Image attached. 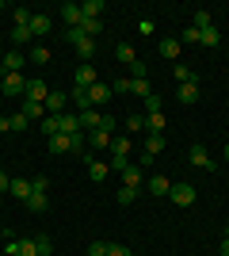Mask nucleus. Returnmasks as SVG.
Wrapping results in <instances>:
<instances>
[{"label": "nucleus", "instance_id": "52", "mask_svg": "<svg viewBox=\"0 0 229 256\" xmlns=\"http://www.w3.org/2000/svg\"><path fill=\"white\" fill-rule=\"evenodd\" d=\"M199 34H203V31H195V27H187V31H184V42H199Z\"/></svg>", "mask_w": 229, "mask_h": 256}, {"label": "nucleus", "instance_id": "45", "mask_svg": "<svg viewBox=\"0 0 229 256\" xmlns=\"http://www.w3.org/2000/svg\"><path fill=\"white\" fill-rule=\"evenodd\" d=\"M84 256H107V241H92V245L84 248Z\"/></svg>", "mask_w": 229, "mask_h": 256}, {"label": "nucleus", "instance_id": "33", "mask_svg": "<svg viewBox=\"0 0 229 256\" xmlns=\"http://www.w3.org/2000/svg\"><path fill=\"white\" fill-rule=\"evenodd\" d=\"M27 58H31L34 65H46V62H50V50H46V46H38V42H34L31 50H27Z\"/></svg>", "mask_w": 229, "mask_h": 256}, {"label": "nucleus", "instance_id": "43", "mask_svg": "<svg viewBox=\"0 0 229 256\" xmlns=\"http://www.w3.org/2000/svg\"><path fill=\"white\" fill-rule=\"evenodd\" d=\"M126 130H130V134L145 130V115H126Z\"/></svg>", "mask_w": 229, "mask_h": 256}, {"label": "nucleus", "instance_id": "50", "mask_svg": "<svg viewBox=\"0 0 229 256\" xmlns=\"http://www.w3.org/2000/svg\"><path fill=\"white\" fill-rule=\"evenodd\" d=\"M111 164H115V172H126L130 168V157H111Z\"/></svg>", "mask_w": 229, "mask_h": 256}, {"label": "nucleus", "instance_id": "21", "mask_svg": "<svg viewBox=\"0 0 229 256\" xmlns=\"http://www.w3.org/2000/svg\"><path fill=\"white\" fill-rule=\"evenodd\" d=\"M23 69V50H8L4 54V73H19Z\"/></svg>", "mask_w": 229, "mask_h": 256}, {"label": "nucleus", "instance_id": "55", "mask_svg": "<svg viewBox=\"0 0 229 256\" xmlns=\"http://www.w3.org/2000/svg\"><path fill=\"white\" fill-rule=\"evenodd\" d=\"M222 256H229V237H222Z\"/></svg>", "mask_w": 229, "mask_h": 256}, {"label": "nucleus", "instance_id": "4", "mask_svg": "<svg viewBox=\"0 0 229 256\" xmlns=\"http://www.w3.org/2000/svg\"><path fill=\"white\" fill-rule=\"evenodd\" d=\"M73 80H76V88H92V84H99V73H96V65L80 62V65H76V73H73Z\"/></svg>", "mask_w": 229, "mask_h": 256}, {"label": "nucleus", "instance_id": "42", "mask_svg": "<svg viewBox=\"0 0 229 256\" xmlns=\"http://www.w3.org/2000/svg\"><path fill=\"white\" fill-rule=\"evenodd\" d=\"M11 42H34V34H31V27H15V31H11Z\"/></svg>", "mask_w": 229, "mask_h": 256}, {"label": "nucleus", "instance_id": "9", "mask_svg": "<svg viewBox=\"0 0 229 256\" xmlns=\"http://www.w3.org/2000/svg\"><path fill=\"white\" fill-rule=\"evenodd\" d=\"M145 184V168L142 164H130V168L122 172V188H142Z\"/></svg>", "mask_w": 229, "mask_h": 256}, {"label": "nucleus", "instance_id": "10", "mask_svg": "<svg viewBox=\"0 0 229 256\" xmlns=\"http://www.w3.org/2000/svg\"><path fill=\"white\" fill-rule=\"evenodd\" d=\"M50 27H54V23H50V16H42V12H34V16H31V34H34V38L50 34Z\"/></svg>", "mask_w": 229, "mask_h": 256}, {"label": "nucleus", "instance_id": "38", "mask_svg": "<svg viewBox=\"0 0 229 256\" xmlns=\"http://www.w3.org/2000/svg\"><path fill=\"white\" fill-rule=\"evenodd\" d=\"M161 107H164V100L153 92V96H145V115H161Z\"/></svg>", "mask_w": 229, "mask_h": 256}, {"label": "nucleus", "instance_id": "56", "mask_svg": "<svg viewBox=\"0 0 229 256\" xmlns=\"http://www.w3.org/2000/svg\"><path fill=\"white\" fill-rule=\"evenodd\" d=\"M226 160H229V142H226Z\"/></svg>", "mask_w": 229, "mask_h": 256}, {"label": "nucleus", "instance_id": "26", "mask_svg": "<svg viewBox=\"0 0 229 256\" xmlns=\"http://www.w3.org/2000/svg\"><path fill=\"white\" fill-rule=\"evenodd\" d=\"M176 100H180V104H195V100H199V84H180Z\"/></svg>", "mask_w": 229, "mask_h": 256}, {"label": "nucleus", "instance_id": "6", "mask_svg": "<svg viewBox=\"0 0 229 256\" xmlns=\"http://www.w3.org/2000/svg\"><path fill=\"white\" fill-rule=\"evenodd\" d=\"M187 157H191V164H195V168H203V172H214L218 168V164H214V160H210V153H207V146H191V153H187Z\"/></svg>", "mask_w": 229, "mask_h": 256}, {"label": "nucleus", "instance_id": "22", "mask_svg": "<svg viewBox=\"0 0 229 256\" xmlns=\"http://www.w3.org/2000/svg\"><path fill=\"white\" fill-rule=\"evenodd\" d=\"M61 134H80V115H76V111H65V115H61Z\"/></svg>", "mask_w": 229, "mask_h": 256}, {"label": "nucleus", "instance_id": "3", "mask_svg": "<svg viewBox=\"0 0 229 256\" xmlns=\"http://www.w3.org/2000/svg\"><path fill=\"white\" fill-rule=\"evenodd\" d=\"M84 164H88V180H92V184H103V180H107L111 164H103V160H96V153H84Z\"/></svg>", "mask_w": 229, "mask_h": 256}, {"label": "nucleus", "instance_id": "16", "mask_svg": "<svg viewBox=\"0 0 229 256\" xmlns=\"http://www.w3.org/2000/svg\"><path fill=\"white\" fill-rule=\"evenodd\" d=\"M69 104L76 107V115H80V111H88V107H92V100H88V88H73V92H69Z\"/></svg>", "mask_w": 229, "mask_h": 256}, {"label": "nucleus", "instance_id": "13", "mask_svg": "<svg viewBox=\"0 0 229 256\" xmlns=\"http://www.w3.org/2000/svg\"><path fill=\"white\" fill-rule=\"evenodd\" d=\"M31 180H11V188H8V195H15V199H19V203H27V199H31Z\"/></svg>", "mask_w": 229, "mask_h": 256}, {"label": "nucleus", "instance_id": "23", "mask_svg": "<svg viewBox=\"0 0 229 256\" xmlns=\"http://www.w3.org/2000/svg\"><path fill=\"white\" fill-rule=\"evenodd\" d=\"M107 146H111L107 130H92V134H88V150H107Z\"/></svg>", "mask_w": 229, "mask_h": 256}, {"label": "nucleus", "instance_id": "2", "mask_svg": "<svg viewBox=\"0 0 229 256\" xmlns=\"http://www.w3.org/2000/svg\"><path fill=\"white\" fill-rule=\"evenodd\" d=\"M168 199H172L176 206H191L195 203V188H191V184H172V188H168Z\"/></svg>", "mask_w": 229, "mask_h": 256}, {"label": "nucleus", "instance_id": "39", "mask_svg": "<svg viewBox=\"0 0 229 256\" xmlns=\"http://www.w3.org/2000/svg\"><path fill=\"white\" fill-rule=\"evenodd\" d=\"M80 31H84L88 38H96V34L103 31V20H84V23H80Z\"/></svg>", "mask_w": 229, "mask_h": 256}, {"label": "nucleus", "instance_id": "46", "mask_svg": "<svg viewBox=\"0 0 229 256\" xmlns=\"http://www.w3.org/2000/svg\"><path fill=\"white\" fill-rule=\"evenodd\" d=\"M27 126H31V118L23 115V111H19V115H11V130H19V134H23Z\"/></svg>", "mask_w": 229, "mask_h": 256}, {"label": "nucleus", "instance_id": "36", "mask_svg": "<svg viewBox=\"0 0 229 256\" xmlns=\"http://www.w3.org/2000/svg\"><path fill=\"white\" fill-rule=\"evenodd\" d=\"M115 199H119V206H130L134 199H138V188H119V192H115Z\"/></svg>", "mask_w": 229, "mask_h": 256}, {"label": "nucleus", "instance_id": "40", "mask_svg": "<svg viewBox=\"0 0 229 256\" xmlns=\"http://www.w3.org/2000/svg\"><path fill=\"white\" fill-rule=\"evenodd\" d=\"M145 130H149V134H161L164 130V115H145Z\"/></svg>", "mask_w": 229, "mask_h": 256}, {"label": "nucleus", "instance_id": "18", "mask_svg": "<svg viewBox=\"0 0 229 256\" xmlns=\"http://www.w3.org/2000/svg\"><path fill=\"white\" fill-rule=\"evenodd\" d=\"M80 12H84V20H99V16L107 12V4H103V0H84Z\"/></svg>", "mask_w": 229, "mask_h": 256}, {"label": "nucleus", "instance_id": "37", "mask_svg": "<svg viewBox=\"0 0 229 256\" xmlns=\"http://www.w3.org/2000/svg\"><path fill=\"white\" fill-rule=\"evenodd\" d=\"M50 153H69V134H54L50 138Z\"/></svg>", "mask_w": 229, "mask_h": 256}, {"label": "nucleus", "instance_id": "1", "mask_svg": "<svg viewBox=\"0 0 229 256\" xmlns=\"http://www.w3.org/2000/svg\"><path fill=\"white\" fill-rule=\"evenodd\" d=\"M0 92H4V96H27V76L23 73H4Z\"/></svg>", "mask_w": 229, "mask_h": 256}, {"label": "nucleus", "instance_id": "54", "mask_svg": "<svg viewBox=\"0 0 229 256\" xmlns=\"http://www.w3.org/2000/svg\"><path fill=\"white\" fill-rule=\"evenodd\" d=\"M4 130H11V118H4V115H0V134H4Z\"/></svg>", "mask_w": 229, "mask_h": 256}, {"label": "nucleus", "instance_id": "32", "mask_svg": "<svg viewBox=\"0 0 229 256\" xmlns=\"http://www.w3.org/2000/svg\"><path fill=\"white\" fill-rule=\"evenodd\" d=\"M42 134H50V138H54V134H61V115H46V118H42Z\"/></svg>", "mask_w": 229, "mask_h": 256}, {"label": "nucleus", "instance_id": "19", "mask_svg": "<svg viewBox=\"0 0 229 256\" xmlns=\"http://www.w3.org/2000/svg\"><path fill=\"white\" fill-rule=\"evenodd\" d=\"M111 157H130V138L126 134H119V138H111Z\"/></svg>", "mask_w": 229, "mask_h": 256}, {"label": "nucleus", "instance_id": "20", "mask_svg": "<svg viewBox=\"0 0 229 256\" xmlns=\"http://www.w3.org/2000/svg\"><path fill=\"white\" fill-rule=\"evenodd\" d=\"M73 50H76V58H80V62H88V65H92V58H96V42H92V38H80V42H76Z\"/></svg>", "mask_w": 229, "mask_h": 256}, {"label": "nucleus", "instance_id": "15", "mask_svg": "<svg viewBox=\"0 0 229 256\" xmlns=\"http://www.w3.org/2000/svg\"><path fill=\"white\" fill-rule=\"evenodd\" d=\"M88 100H92V107H96V104H107V100H111V84H103V80L92 84V88H88Z\"/></svg>", "mask_w": 229, "mask_h": 256}, {"label": "nucleus", "instance_id": "30", "mask_svg": "<svg viewBox=\"0 0 229 256\" xmlns=\"http://www.w3.org/2000/svg\"><path fill=\"white\" fill-rule=\"evenodd\" d=\"M34 252H38V256H54V241H50L46 234H38V237H34Z\"/></svg>", "mask_w": 229, "mask_h": 256}, {"label": "nucleus", "instance_id": "11", "mask_svg": "<svg viewBox=\"0 0 229 256\" xmlns=\"http://www.w3.org/2000/svg\"><path fill=\"white\" fill-rule=\"evenodd\" d=\"M46 96H50V88H46V80H38V76H34V80H27V100H34V104H42Z\"/></svg>", "mask_w": 229, "mask_h": 256}, {"label": "nucleus", "instance_id": "51", "mask_svg": "<svg viewBox=\"0 0 229 256\" xmlns=\"http://www.w3.org/2000/svg\"><path fill=\"white\" fill-rule=\"evenodd\" d=\"M138 31H142V34H145V38H149V34H153V31H157V23H153V20H142V23H138Z\"/></svg>", "mask_w": 229, "mask_h": 256}, {"label": "nucleus", "instance_id": "28", "mask_svg": "<svg viewBox=\"0 0 229 256\" xmlns=\"http://www.w3.org/2000/svg\"><path fill=\"white\" fill-rule=\"evenodd\" d=\"M176 80H180V84H199V73L187 69V65H176Z\"/></svg>", "mask_w": 229, "mask_h": 256}, {"label": "nucleus", "instance_id": "14", "mask_svg": "<svg viewBox=\"0 0 229 256\" xmlns=\"http://www.w3.org/2000/svg\"><path fill=\"white\" fill-rule=\"evenodd\" d=\"M115 62H122L126 69H130V65L138 62V54H134V46H130V42H119V46H115Z\"/></svg>", "mask_w": 229, "mask_h": 256}, {"label": "nucleus", "instance_id": "47", "mask_svg": "<svg viewBox=\"0 0 229 256\" xmlns=\"http://www.w3.org/2000/svg\"><path fill=\"white\" fill-rule=\"evenodd\" d=\"M31 188H34L38 195H46V192H50V180H46V176H34V180H31Z\"/></svg>", "mask_w": 229, "mask_h": 256}, {"label": "nucleus", "instance_id": "35", "mask_svg": "<svg viewBox=\"0 0 229 256\" xmlns=\"http://www.w3.org/2000/svg\"><path fill=\"white\" fill-rule=\"evenodd\" d=\"M191 27H195V31H207V27H214V16H210V12H195Z\"/></svg>", "mask_w": 229, "mask_h": 256}, {"label": "nucleus", "instance_id": "29", "mask_svg": "<svg viewBox=\"0 0 229 256\" xmlns=\"http://www.w3.org/2000/svg\"><path fill=\"white\" fill-rule=\"evenodd\" d=\"M84 146H88L84 130H80V134H69V153H80V157H84Z\"/></svg>", "mask_w": 229, "mask_h": 256}, {"label": "nucleus", "instance_id": "8", "mask_svg": "<svg viewBox=\"0 0 229 256\" xmlns=\"http://www.w3.org/2000/svg\"><path fill=\"white\" fill-rule=\"evenodd\" d=\"M99 126H103V115H99L96 107L80 111V130H84V134H92V130H99Z\"/></svg>", "mask_w": 229, "mask_h": 256}, {"label": "nucleus", "instance_id": "41", "mask_svg": "<svg viewBox=\"0 0 229 256\" xmlns=\"http://www.w3.org/2000/svg\"><path fill=\"white\" fill-rule=\"evenodd\" d=\"M126 92H130V73H126V76H119V80L111 84V96H126Z\"/></svg>", "mask_w": 229, "mask_h": 256}, {"label": "nucleus", "instance_id": "34", "mask_svg": "<svg viewBox=\"0 0 229 256\" xmlns=\"http://www.w3.org/2000/svg\"><path fill=\"white\" fill-rule=\"evenodd\" d=\"M46 206H50V199H46V195H38V192H31V199H27V210H34V214H42Z\"/></svg>", "mask_w": 229, "mask_h": 256}, {"label": "nucleus", "instance_id": "31", "mask_svg": "<svg viewBox=\"0 0 229 256\" xmlns=\"http://www.w3.org/2000/svg\"><path fill=\"white\" fill-rule=\"evenodd\" d=\"M130 92H134V96H153V88H149V76H142V80H134V76H130Z\"/></svg>", "mask_w": 229, "mask_h": 256}, {"label": "nucleus", "instance_id": "25", "mask_svg": "<svg viewBox=\"0 0 229 256\" xmlns=\"http://www.w3.org/2000/svg\"><path fill=\"white\" fill-rule=\"evenodd\" d=\"M199 42H203V46H210V50H214V46H222V31H218V27H207V31L199 34Z\"/></svg>", "mask_w": 229, "mask_h": 256}, {"label": "nucleus", "instance_id": "58", "mask_svg": "<svg viewBox=\"0 0 229 256\" xmlns=\"http://www.w3.org/2000/svg\"><path fill=\"white\" fill-rule=\"evenodd\" d=\"M0 256H4V252H0Z\"/></svg>", "mask_w": 229, "mask_h": 256}, {"label": "nucleus", "instance_id": "27", "mask_svg": "<svg viewBox=\"0 0 229 256\" xmlns=\"http://www.w3.org/2000/svg\"><path fill=\"white\" fill-rule=\"evenodd\" d=\"M145 153H149V157L164 153V134H149V138H145Z\"/></svg>", "mask_w": 229, "mask_h": 256}, {"label": "nucleus", "instance_id": "7", "mask_svg": "<svg viewBox=\"0 0 229 256\" xmlns=\"http://www.w3.org/2000/svg\"><path fill=\"white\" fill-rule=\"evenodd\" d=\"M61 20H65V27H80V23H84V12H80V4H73V0H69V4H61Z\"/></svg>", "mask_w": 229, "mask_h": 256}, {"label": "nucleus", "instance_id": "12", "mask_svg": "<svg viewBox=\"0 0 229 256\" xmlns=\"http://www.w3.org/2000/svg\"><path fill=\"white\" fill-rule=\"evenodd\" d=\"M168 188H172L168 176H149V180H145V192L149 195H168Z\"/></svg>", "mask_w": 229, "mask_h": 256}, {"label": "nucleus", "instance_id": "5", "mask_svg": "<svg viewBox=\"0 0 229 256\" xmlns=\"http://www.w3.org/2000/svg\"><path fill=\"white\" fill-rule=\"evenodd\" d=\"M65 104H69V96H65V92H57V88H50V96L42 100L46 115H65Z\"/></svg>", "mask_w": 229, "mask_h": 256}, {"label": "nucleus", "instance_id": "57", "mask_svg": "<svg viewBox=\"0 0 229 256\" xmlns=\"http://www.w3.org/2000/svg\"><path fill=\"white\" fill-rule=\"evenodd\" d=\"M0 203H4V195H0Z\"/></svg>", "mask_w": 229, "mask_h": 256}, {"label": "nucleus", "instance_id": "49", "mask_svg": "<svg viewBox=\"0 0 229 256\" xmlns=\"http://www.w3.org/2000/svg\"><path fill=\"white\" fill-rule=\"evenodd\" d=\"M107 256H134L126 245H107Z\"/></svg>", "mask_w": 229, "mask_h": 256}, {"label": "nucleus", "instance_id": "24", "mask_svg": "<svg viewBox=\"0 0 229 256\" xmlns=\"http://www.w3.org/2000/svg\"><path fill=\"white\" fill-rule=\"evenodd\" d=\"M23 115H27V118H38V122H42V118H46V107H42V104H34V100H27V96H23Z\"/></svg>", "mask_w": 229, "mask_h": 256}, {"label": "nucleus", "instance_id": "17", "mask_svg": "<svg viewBox=\"0 0 229 256\" xmlns=\"http://www.w3.org/2000/svg\"><path fill=\"white\" fill-rule=\"evenodd\" d=\"M180 46H184V42H176V38H161V46H157V50H161L164 62H176V58H180Z\"/></svg>", "mask_w": 229, "mask_h": 256}, {"label": "nucleus", "instance_id": "48", "mask_svg": "<svg viewBox=\"0 0 229 256\" xmlns=\"http://www.w3.org/2000/svg\"><path fill=\"white\" fill-rule=\"evenodd\" d=\"M145 73H149V69H145V62H134V65H130V76H134V80H142Z\"/></svg>", "mask_w": 229, "mask_h": 256}, {"label": "nucleus", "instance_id": "53", "mask_svg": "<svg viewBox=\"0 0 229 256\" xmlns=\"http://www.w3.org/2000/svg\"><path fill=\"white\" fill-rule=\"evenodd\" d=\"M8 188H11V176H8V172H0V195L8 192Z\"/></svg>", "mask_w": 229, "mask_h": 256}, {"label": "nucleus", "instance_id": "44", "mask_svg": "<svg viewBox=\"0 0 229 256\" xmlns=\"http://www.w3.org/2000/svg\"><path fill=\"white\" fill-rule=\"evenodd\" d=\"M11 16H15V27H31V16H34V12H27V8H15Z\"/></svg>", "mask_w": 229, "mask_h": 256}]
</instances>
